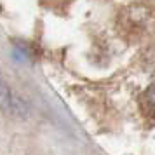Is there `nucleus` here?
Segmentation results:
<instances>
[{"instance_id":"1","label":"nucleus","mask_w":155,"mask_h":155,"mask_svg":"<svg viewBox=\"0 0 155 155\" xmlns=\"http://www.w3.org/2000/svg\"><path fill=\"white\" fill-rule=\"evenodd\" d=\"M0 110L12 117H26L30 112L28 103L11 89V85L2 75H0Z\"/></svg>"},{"instance_id":"2","label":"nucleus","mask_w":155,"mask_h":155,"mask_svg":"<svg viewBox=\"0 0 155 155\" xmlns=\"http://www.w3.org/2000/svg\"><path fill=\"white\" fill-rule=\"evenodd\" d=\"M12 52H14V59H16V61H28V59H30L28 51L21 49V47H14Z\"/></svg>"},{"instance_id":"3","label":"nucleus","mask_w":155,"mask_h":155,"mask_svg":"<svg viewBox=\"0 0 155 155\" xmlns=\"http://www.w3.org/2000/svg\"><path fill=\"white\" fill-rule=\"evenodd\" d=\"M147 99H148V110L150 112H153V85H150L148 87V91H147Z\"/></svg>"}]
</instances>
